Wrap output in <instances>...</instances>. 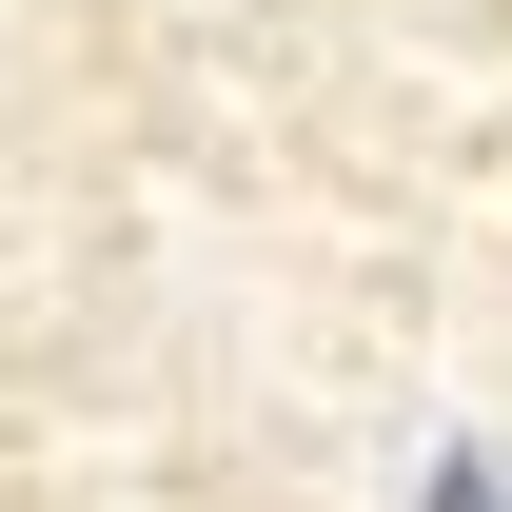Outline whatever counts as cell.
<instances>
[{
    "label": "cell",
    "mask_w": 512,
    "mask_h": 512,
    "mask_svg": "<svg viewBox=\"0 0 512 512\" xmlns=\"http://www.w3.org/2000/svg\"><path fill=\"white\" fill-rule=\"evenodd\" d=\"M434 512H512V493H493V473H473V453H453V473H434Z\"/></svg>",
    "instance_id": "obj_1"
}]
</instances>
